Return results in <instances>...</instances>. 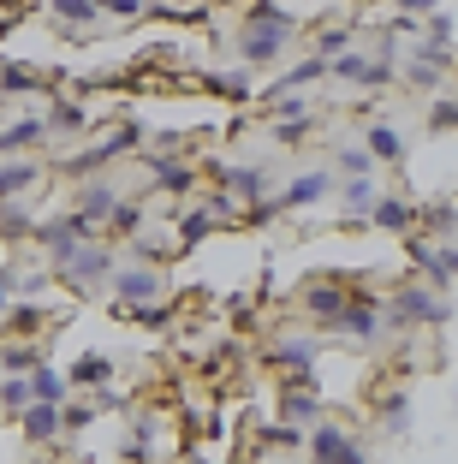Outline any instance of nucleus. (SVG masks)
<instances>
[{"instance_id":"1","label":"nucleus","mask_w":458,"mask_h":464,"mask_svg":"<svg viewBox=\"0 0 458 464\" xmlns=\"http://www.w3.org/2000/svg\"><path fill=\"white\" fill-rule=\"evenodd\" d=\"M297 36V18L280 13V6H268V0H250L244 6V24H239V66L257 72V66H274V60L292 48Z\"/></svg>"},{"instance_id":"2","label":"nucleus","mask_w":458,"mask_h":464,"mask_svg":"<svg viewBox=\"0 0 458 464\" xmlns=\"http://www.w3.org/2000/svg\"><path fill=\"white\" fill-rule=\"evenodd\" d=\"M381 322H387V334H399V328H446L453 310H446V298L429 292V286H399Z\"/></svg>"},{"instance_id":"3","label":"nucleus","mask_w":458,"mask_h":464,"mask_svg":"<svg viewBox=\"0 0 458 464\" xmlns=\"http://www.w3.org/2000/svg\"><path fill=\"white\" fill-rule=\"evenodd\" d=\"M137 137H143V125H137V120L108 125V131L95 137V143H83L78 155H66V173H72V179H95L102 167H113L120 155H132V150H137Z\"/></svg>"},{"instance_id":"4","label":"nucleus","mask_w":458,"mask_h":464,"mask_svg":"<svg viewBox=\"0 0 458 464\" xmlns=\"http://www.w3.org/2000/svg\"><path fill=\"white\" fill-rule=\"evenodd\" d=\"M113 268H120V250H108V245H95V238H90V245H78L66 262H54L48 274H54L60 286H72V292H95V286H108Z\"/></svg>"},{"instance_id":"5","label":"nucleus","mask_w":458,"mask_h":464,"mask_svg":"<svg viewBox=\"0 0 458 464\" xmlns=\"http://www.w3.org/2000/svg\"><path fill=\"white\" fill-rule=\"evenodd\" d=\"M90 238H95V227H90V220H78L72 208H66V215H48V220H36V227H30V245L48 250V262H66L72 250L90 245Z\"/></svg>"},{"instance_id":"6","label":"nucleus","mask_w":458,"mask_h":464,"mask_svg":"<svg viewBox=\"0 0 458 464\" xmlns=\"http://www.w3.org/2000/svg\"><path fill=\"white\" fill-rule=\"evenodd\" d=\"M304 447H310V464H369V452L357 447V435H346L339 423H310Z\"/></svg>"},{"instance_id":"7","label":"nucleus","mask_w":458,"mask_h":464,"mask_svg":"<svg viewBox=\"0 0 458 464\" xmlns=\"http://www.w3.org/2000/svg\"><path fill=\"white\" fill-rule=\"evenodd\" d=\"M108 286H113V298H120V304H155V298H167L161 268H149V262H125V268H113Z\"/></svg>"},{"instance_id":"8","label":"nucleus","mask_w":458,"mask_h":464,"mask_svg":"<svg viewBox=\"0 0 458 464\" xmlns=\"http://www.w3.org/2000/svg\"><path fill=\"white\" fill-rule=\"evenodd\" d=\"M327 334H339V340H351V345H381L387 340V322H381L375 304H351L346 298V310L327 322Z\"/></svg>"},{"instance_id":"9","label":"nucleus","mask_w":458,"mask_h":464,"mask_svg":"<svg viewBox=\"0 0 458 464\" xmlns=\"http://www.w3.org/2000/svg\"><path fill=\"white\" fill-rule=\"evenodd\" d=\"M404 250H411V268L423 274V280H429V292H453V245H429V238H404Z\"/></svg>"},{"instance_id":"10","label":"nucleus","mask_w":458,"mask_h":464,"mask_svg":"<svg viewBox=\"0 0 458 464\" xmlns=\"http://www.w3.org/2000/svg\"><path fill=\"white\" fill-rule=\"evenodd\" d=\"M322 197H334V173H327V167H310V173H297L286 191H274V208L292 215V208H316Z\"/></svg>"},{"instance_id":"11","label":"nucleus","mask_w":458,"mask_h":464,"mask_svg":"<svg viewBox=\"0 0 458 464\" xmlns=\"http://www.w3.org/2000/svg\"><path fill=\"white\" fill-rule=\"evenodd\" d=\"M113 203H120V185H113V179H83L78 191H72V215L78 220H90V227H102V220L113 215Z\"/></svg>"},{"instance_id":"12","label":"nucleus","mask_w":458,"mask_h":464,"mask_svg":"<svg viewBox=\"0 0 458 464\" xmlns=\"http://www.w3.org/2000/svg\"><path fill=\"white\" fill-rule=\"evenodd\" d=\"M327 78H346V83H364V90H381V83H393V66L369 60L364 48H346V54L327 60Z\"/></svg>"},{"instance_id":"13","label":"nucleus","mask_w":458,"mask_h":464,"mask_svg":"<svg viewBox=\"0 0 458 464\" xmlns=\"http://www.w3.org/2000/svg\"><path fill=\"white\" fill-rule=\"evenodd\" d=\"M220 191L232 203H262V197H274V179H268V167L239 161V167H220Z\"/></svg>"},{"instance_id":"14","label":"nucleus","mask_w":458,"mask_h":464,"mask_svg":"<svg viewBox=\"0 0 458 464\" xmlns=\"http://www.w3.org/2000/svg\"><path fill=\"white\" fill-rule=\"evenodd\" d=\"M30 191H42V161L36 155H6L0 161V203H24Z\"/></svg>"},{"instance_id":"15","label":"nucleus","mask_w":458,"mask_h":464,"mask_svg":"<svg viewBox=\"0 0 458 464\" xmlns=\"http://www.w3.org/2000/svg\"><path fill=\"white\" fill-rule=\"evenodd\" d=\"M42 143H54L48 125H42V113H24V120L0 125V161H6V155H36Z\"/></svg>"},{"instance_id":"16","label":"nucleus","mask_w":458,"mask_h":464,"mask_svg":"<svg viewBox=\"0 0 458 464\" xmlns=\"http://www.w3.org/2000/svg\"><path fill=\"white\" fill-rule=\"evenodd\" d=\"M334 197H339V208H346V227H364V215L375 208L381 185H375V173H364V179H334Z\"/></svg>"},{"instance_id":"17","label":"nucleus","mask_w":458,"mask_h":464,"mask_svg":"<svg viewBox=\"0 0 458 464\" xmlns=\"http://www.w3.org/2000/svg\"><path fill=\"white\" fill-rule=\"evenodd\" d=\"M316 357H322V340H316V334H280V340H268L274 369H316Z\"/></svg>"},{"instance_id":"18","label":"nucleus","mask_w":458,"mask_h":464,"mask_svg":"<svg viewBox=\"0 0 458 464\" xmlns=\"http://www.w3.org/2000/svg\"><path fill=\"white\" fill-rule=\"evenodd\" d=\"M364 220L375 232H411V227H417V197H387V191H381L375 208H369Z\"/></svg>"},{"instance_id":"19","label":"nucleus","mask_w":458,"mask_h":464,"mask_svg":"<svg viewBox=\"0 0 458 464\" xmlns=\"http://www.w3.org/2000/svg\"><path fill=\"white\" fill-rule=\"evenodd\" d=\"M149 173H155V191H161V197H190V191H197V167H190V161L149 155Z\"/></svg>"},{"instance_id":"20","label":"nucleus","mask_w":458,"mask_h":464,"mask_svg":"<svg viewBox=\"0 0 458 464\" xmlns=\"http://www.w3.org/2000/svg\"><path fill=\"white\" fill-rule=\"evenodd\" d=\"M304 310H310L316 322H322V328H327V322H334L339 310H346V286H339V274H327V280H322V274H316L310 286H304Z\"/></svg>"},{"instance_id":"21","label":"nucleus","mask_w":458,"mask_h":464,"mask_svg":"<svg viewBox=\"0 0 458 464\" xmlns=\"http://www.w3.org/2000/svg\"><path fill=\"white\" fill-rule=\"evenodd\" d=\"M66 387H72V393H95V387H113V357L83 352L78 363L66 369Z\"/></svg>"},{"instance_id":"22","label":"nucleus","mask_w":458,"mask_h":464,"mask_svg":"<svg viewBox=\"0 0 458 464\" xmlns=\"http://www.w3.org/2000/svg\"><path fill=\"white\" fill-rule=\"evenodd\" d=\"M42 125H48V137H78V131H90V108H83V96H60L42 113Z\"/></svg>"},{"instance_id":"23","label":"nucleus","mask_w":458,"mask_h":464,"mask_svg":"<svg viewBox=\"0 0 458 464\" xmlns=\"http://www.w3.org/2000/svg\"><path fill=\"white\" fill-rule=\"evenodd\" d=\"M24 382H30V399H36V405H66V399H72V387H66V369H54V363H36V369H24Z\"/></svg>"},{"instance_id":"24","label":"nucleus","mask_w":458,"mask_h":464,"mask_svg":"<svg viewBox=\"0 0 458 464\" xmlns=\"http://www.w3.org/2000/svg\"><path fill=\"white\" fill-rule=\"evenodd\" d=\"M280 423H292V429L322 423V399L310 387H280Z\"/></svg>"},{"instance_id":"25","label":"nucleus","mask_w":458,"mask_h":464,"mask_svg":"<svg viewBox=\"0 0 458 464\" xmlns=\"http://www.w3.org/2000/svg\"><path fill=\"white\" fill-rule=\"evenodd\" d=\"M18 423H24V435L36 440V447H54L60 440V405H36V399H30V405L18 411Z\"/></svg>"},{"instance_id":"26","label":"nucleus","mask_w":458,"mask_h":464,"mask_svg":"<svg viewBox=\"0 0 458 464\" xmlns=\"http://www.w3.org/2000/svg\"><path fill=\"white\" fill-rule=\"evenodd\" d=\"M364 150H369V161H375V167H399L404 161V137L393 131V125H369Z\"/></svg>"},{"instance_id":"27","label":"nucleus","mask_w":458,"mask_h":464,"mask_svg":"<svg viewBox=\"0 0 458 464\" xmlns=\"http://www.w3.org/2000/svg\"><path fill=\"white\" fill-rule=\"evenodd\" d=\"M215 227H220V220L209 215L202 203H197V208H185V215L173 220V250H190V245H202V238H209Z\"/></svg>"},{"instance_id":"28","label":"nucleus","mask_w":458,"mask_h":464,"mask_svg":"<svg viewBox=\"0 0 458 464\" xmlns=\"http://www.w3.org/2000/svg\"><path fill=\"white\" fill-rule=\"evenodd\" d=\"M202 90H209V96H220V102H250V96H257V83H250V72H244V66L209 72V78H202Z\"/></svg>"},{"instance_id":"29","label":"nucleus","mask_w":458,"mask_h":464,"mask_svg":"<svg viewBox=\"0 0 458 464\" xmlns=\"http://www.w3.org/2000/svg\"><path fill=\"white\" fill-rule=\"evenodd\" d=\"M36 83H48V72L30 60H0V96H30Z\"/></svg>"},{"instance_id":"30","label":"nucleus","mask_w":458,"mask_h":464,"mask_svg":"<svg viewBox=\"0 0 458 464\" xmlns=\"http://www.w3.org/2000/svg\"><path fill=\"white\" fill-rule=\"evenodd\" d=\"M429 227L434 232V245H453V197H434V203H417V232Z\"/></svg>"},{"instance_id":"31","label":"nucleus","mask_w":458,"mask_h":464,"mask_svg":"<svg viewBox=\"0 0 458 464\" xmlns=\"http://www.w3.org/2000/svg\"><path fill=\"white\" fill-rule=\"evenodd\" d=\"M42 322H48V310H42V304H6V315H0V328L18 334V340H36Z\"/></svg>"},{"instance_id":"32","label":"nucleus","mask_w":458,"mask_h":464,"mask_svg":"<svg viewBox=\"0 0 458 464\" xmlns=\"http://www.w3.org/2000/svg\"><path fill=\"white\" fill-rule=\"evenodd\" d=\"M48 13H54L72 36H78V30H90V24H102V6H95V0H48Z\"/></svg>"},{"instance_id":"33","label":"nucleus","mask_w":458,"mask_h":464,"mask_svg":"<svg viewBox=\"0 0 458 464\" xmlns=\"http://www.w3.org/2000/svg\"><path fill=\"white\" fill-rule=\"evenodd\" d=\"M334 179H364V173H375V161H369V150L364 143H339L334 150V167H327Z\"/></svg>"},{"instance_id":"34","label":"nucleus","mask_w":458,"mask_h":464,"mask_svg":"<svg viewBox=\"0 0 458 464\" xmlns=\"http://www.w3.org/2000/svg\"><path fill=\"white\" fill-rule=\"evenodd\" d=\"M30 227H36V215H30L24 203H0V245H18V238H30Z\"/></svg>"},{"instance_id":"35","label":"nucleus","mask_w":458,"mask_h":464,"mask_svg":"<svg viewBox=\"0 0 458 464\" xmlns=\"http://www.w3.org/2000/svg\"><path fill=\"white\" fill-rule=\"evenodd\" d=\"M404 83H411V90H441L446 66H434V60H423V54H404Z\"/></svg>"},{"instance_id":"36","label":"nucleus","mask_w":458,"mask_h":464,"mask_svg":"<svg viewBox=\"0 0 458 464\" xmlns=\"http://www.w3.org/2000/svg\"><path fill=\"white\" fill-rule=\"evenodd\" d=\"M102 227L125 232V238H132V232H143V197H125V191H120V203H113V215L102 220Z\"/></svg>"},{"instance_id":"37","label":"nucleus","mask_w":458,"mask_h":464,"mask_svg":"<svg viewBox=\"0 0 458 464\" xmlns=\"http://www.w3.org/2000/svg\"><path fill=\"white\" fill-rule=\"evenodd\" d=\"M346 48H351V30L346 24H322V30H316V42H310L316 60H334V54H346Z\"/></svg>"},{"instance_id":"38","label":"nucleus","mask_w":458,"mask_h":464,"mask_svg":"<svg viewBox=\"0 0 458 464\" xmlns=\"http://www.w3.org/2000/svg\"><path fill=\"white\" fill-rule=\"evenodd\" d=\"M36 363H42L36 340H13L6 352H0V369H6V375H24V369H36Z\"/></svg>"},{"instance_id":"39","label":"nucleus","mask_w":458,"mask_h":464,"mask_svg":"<svg viewBox=\"0 0 458 464\" xmlns=\"http://www.w3.org/2000/svg\"><path fill=\"white\" fill-rule=\"evenodd\" d=\"M90 423H95V405H90V399H83V405H72V399L60 405V435H83Z\"/></svg>"},{"instance_id":"40","label":"nucleus","mask_w":458,"mask_h":464,"mask_svg":"<svg viewBox=\"0 0 458 464\" xmlns=\"http://www.w3.org/2000/svg\"><path fill=\"white\" fill-rule=\"evenodd\" d=\"M268 120H310V102L286 90V96H268Z\"/></svg>"},{"instance_id":"41","label":"nucleus","mask_w":458,"mask_h":464,"mask_svg":"<svg viewBox=\"0 0 458 464\" xmlns=\"http://www.w3.org/2000/svg\"><path fill=\"white\" fill-rule=\"evenodd\" d=\"M30 405V382L24 375H0V411H24Z\"/></svg>"},{"instance_id":"42","label":"nucleus","mask_w":458,"mask_h":464,"mask_svg":"<svg viewBox=\"0 0 458 464\" xmlns=\"http://www.w3.org/2000/svg\"><path fill=\"white\" fill-rule=\"evenodd\" d=\"M268 131H274V143H280V150H297V143H304V131H310V120H268Z\"/></svg>"},{"instance_id":"43","label":"nucleus","mask_w":458,"mask_h":464,"mask_svg":"<svg viewBox=\"0 0 458 464\" xmlns=\"http://www.w3.org/2000/svg\"><path fill=\"white\" fill-rule=\"evenodd\" d=\"M125 256H132V262H149V268H155V262L167 256V238H132V245H125Z\"/></svg>"},{"instance_id":"44","label":"nucleus","mask_w":458,"mask_h":464,"mask_svg":"<svg viewBox=\"0 0 458 464\" xmlns=\"http://www.w3.org/2000/svg\"><path fill=\"white\" fill-rule=\"evenodd\" d=\"M102 18H149V0H95Z\"/></svg>"},{"instance_id":"45","label":"nucleus","mask_w":458,"mask_h":464,"mask_svg":"<svg viewBox=\"0 0 458 464\" xmlns=\"http://www.w3.org/2000/svg\"><path fill=\"white\" fill-rule=\"evenodd\" d=\"M381 417H387V435H404V429H411V405H404L399 393H393L387 405H381Z\"/></svg>"},{"instance_id":"46","label":"nucleus","mask_w":458,"mask_h":464,"mask_svg":"<svg viewBox=\"0 0 458 464\" xmlns=\"http://www.w3.org/2000/svg\"><path fill=\"white\" fill-rule=\"evenodd\" d=\"M429 131H434V137H446V131H453V96H446V90L434 96V108H429Z\"/></svg>"},{"instance_id":"47","label":"nucleus","mask_w":458,"mask_h":464,"mask_svg":"<svg viewBox=\"0 0 458 464\" xmlns=\"http://www.w3.org/2000/svg\"><path fill=\"white\" fill-rule=\"evenodd\" d=\"M262 440H268V447H304V429H292V423H268V429H262Z\"/></svg>"},{"instance_id":"48","label":"nucleus","mask_w":458,"mask_h":464,"mask_svg":"<svg viewBox=\"0 0 458 464\" xmlns=\"http://www.w3.org/2000/svg\"><path fill=\"white\" fill-rule=\"evenodd\" d=\"M393 6H399V18H411V24H423V18H429L434 6H441V0H393Z\"/></svg>"},{"instance_id":"49","label":"nucleus","mask_w":458,"mask_h":464,"mask_svg":"<svg viewBox=\"0 0 458 464\" xmlns=\"http://www.w3.org/2000/svg\"><path fill=\"white\" fill-rule=\"evenodd\" d=\"M179 143H185L179 131H155V155H179Z\"/></svg>"},{"instance_id":"50","label":"nucleus","mask_w":458,"mask_h":464,"mask_svg":"<svg viewBox=\"0 0 458 464\" xmlns=\"http://www.w3.org/2000/svg\"><path fill=\"white\" fill-rule=\"evenodd\" d=\"M6 304H13V274L0 268V315H6Z\"/></svg>"},{"instance_id":"51","label":"nucleus","mask_w":458,"mask_h":464,"mask_svg":"<svg viewBox=\"0 0 458 464\" xmlns=\"http://www.w3.org/2000/svg\"><path fill=\"white\" fill-rule=\"evenodd\" d=\"M0 113H6V96H0Z\"/></svg>"},{"instance_id":"52","label":"nucleus","mask_w":458,"mask_h":464,"mask_svg":"<svg viewBox=\"0 0 458 464\" xmlns=\"http://www.w3.org/2000/svg\"><path fill=\"white\" fill-rule=\"evenodd\" d=\"M0 250H6V245H0Z\"/></svg>"}]
</instances>
